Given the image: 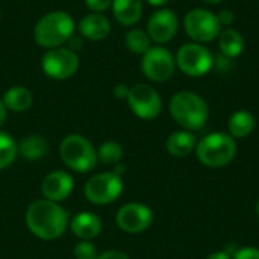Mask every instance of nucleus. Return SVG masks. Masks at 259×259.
Segmentation results:
<instances>
[{"label": "nucleus", "mask_w": 259, "mask_h": 259, "mask_svg": "<svg viewBox=\"0 0 259 259\" xmlns=\"http://www.w3.org/2000/svg\"><path fill=\"white\" fill-rule=\"evenodd\" d=\"M179 20L171 9L162 8L155 11L147 21V33L158 46L168 42L178 32Z\"/></svg>", "instance_id": "nucleus-13"}, {"label": "nucleus", "mask_w": 259, "mask_h": 259, "mask_svg": "<svg viewBox=\"0 0 259 259\" xmlns=\"http://www.w3.org/2000/svg\"><path fill=\"white\" fill-rule=\"evenodd\" d=\"M18 155H21L27 161H38L47 152V141L41 135H27L18 144Z\"/></svg>", "instance_id": "nucleus-22"}, {"label": "nucleus", "mask_w": 259, "mask_h": 259, "mask_svg": "<svg viewBox=\"0 0 259 259\" xmlns=\"http://www.w3.org/2000/svg\"><path fill=\"white\" fill-rule=\"evenodd\" d=\"M73 255L76 259H97V250L96 246L91 241L87 240H80L74 249H73Z\"/></svg>", "instance_id": "nucleus-26"}, {"label": "nucleus", "mask_w": 259, "mask_h": 259, "mask_svg": "<svg viewBox=\"0 0 259 259\" xmlns=\"http://www.w3.org/2000/svg\"><path fill=\"white\" fill-rule=\"evenodd\" d=\"M176 67L187 76L200 77L209 73L214 65V56L199 42L184 44L176 53Z\"/></svg>", "instance_id": "nucleus-8"}, {"label": "nucleus", "mask_w": 259, "mask_h": 259, "mask_svg": "<svg viewBox=\"0 0 259 259\" xmlns=\"http://www.w3.org/2000/svg\"><path fill=\"white\" fill-rule=\"evenodd\" d=\"M68 225H70L71 232L79 240L91 241L96 237H99L102 232V220L99 215L93 212H79L71 219Z\"/></svg>", "instance_id": "nucleus-16"}, {"label": "nucleus", "mask_w": 259, "mask_h": 259, "mask_svg": "<svg viewBox=\"0 0 259 259\" xmlns=\"http://www.w3.org/2000/svg\"><path fill=\"white\" fill-rule=\"evenodd\" d=\"M232 259H259V249L256 247H241L235 250Z\"/></svg>", "instance_id": "nucleus-28"}, {"label": "nucleus", "mask_w": 259, "mask_h": 259, "mask_svg": "<svg viewBox=\"0 0 259 259\" xmlns=\"http://www.w3.org/2000/svg\"><path fill=\"white\" fill-rule=\"evenodd\" d=\"M83 2L91 12H97V14H103L112 5V0H83Z\"/></svg>", "instance_id": "nucleus-27"}, {"label": "nucleus", "mask_w": 259, "mask_h": 259, "mask_svg": "<svg viewBox=\"0 0 259 259\" xmlns=\"http://www.w3.org/2000/svg\"><path fill=\"white\" fill-rule=\"evenodd\" d=\"M196 156L202 165L209 168H222L237 156V141L229 134L212 132L205 135L196 146Z\"/></svg>", "instance_id": "nucleus-4"}, {"label": "nucleus", "mask_w": 259, "mask_h": 259, "mask_svg": "<svg viewBox=\"0 0 259 259\" xmlns=\"http://www.w3.org/2000/svg\"><path fill=\"white\" fill-rule=\"evenodd\" d=\"M202 2H205V3H208V5H217V3H220V2H223V0H202Z\"/></svg>", "instance_id": "nucleus-36"}, {"label": "nucleus", "mask_w": 259, "mask_h": 259, "mask_svg": "<svg viewBox=\"0 0 259 259\" xmlns=\"http://www.w3.org/2000/svg\"><path fill=\"white\" fill-rule=\"evenodd\" d=\"M219 15V20H220V23H222V26H229V24H232L234 23V20H235V15H234V12L231 11V9H223L220 14H217Z\"/></svg>", "instance_id": "nucleus-29"}, {"label": "nucleus", "mask_w": 259, "mask_h": 259, "mask_svg": "<svg viewBox=\"0 0 259 259\" xmlns=\"http://www.w3.org/2000/svg\"><path fill=\"white\" fill-rule=\"evenodd\" d=\"M255 211H256V215L259 217V199H258V202H256V208H255Z\"/></svg>", "instance_id": "nucleus-37"}, {"label": "nucleus", "mask_w": 259, "mask_h": 259, "mask_svg": "<svg viewBox=\"0 0 259 259\" xmlns=\"http://www.w3.org/2000/svg\"><path fill=\"white\" fill-rule=\"evenodd\" d=\"M67 42H68V49H71L73 52H77V50L82 47V36H80V35L77 36V35L73 33L71 38H70Z\"/></svg>", "instance_id": "nucleus-32"}, {"label": "nucleus", "mask_w": 259, "mask_h": 259, "mask_svg": "<svg viewBox=\"0 0 259 259\" xmlns=\"http://www.w3.org/2000/svg\"><path fill=\"white\" fill-rule=\"evenodd\" d=\"M97 158L105 165H117L123 158V147L117 141H105L97 150Z\"/></svg>", "instance_id": "nucleus-25"}, {"label": "nucleus", "mask_w": 259, "mask_h": 259, "mask_svg": "<svg viewBox=\"0 0 259 259\" xmlns=\"http://www.w3.org/2000/svg\"><path fill=\"white\" fill-rule=\"evenodd\" d=\"M171 118L187 131L202 129L209 118V108L206 102L193 91H179L170 100Z\"/></svg>", "instance_id": "nucleus-2"}, {"label": "nucleus", "mask_w": 259, "mask_h": 259, "mask_svg": "<svg viewBox=\"0 0 259 259\" xmlns=\"http://www.w3.org/2000/svg\"><path fill=\"white\" fill-rule=\"evenodd\" d=\"M126 100L131 111L141 120H153L162 109L159 93L149 83H137L131 87Z\"/></svg>", "instance_id": "nucleus-11"}, {"label": "nucleus", "mask_w": 259, "mask_h": 259, "mask_svg": "<svg viewBox=\"0 0 259 259\" xmlns=\"http://www.w3.org/2000/svg\"><path fill=\"white\" fill-rule=\"evenodd\" d=\"M129 88H131V87H127V85H124V83H118V85H115V88H114V96H115L117 99H127Z\"/></svg>", "instance_id": "nucleus-31"}, {"label": "nucleus", "mask_w": 259, "mask_h": 259, "mask_svg": "<svg viewBox=\"0 0 259 259\" xmlns=\"http://www.w3.org/2000/svg\"><path fill=\"white\" fill-rule=\"evenodd\" d=\"M167 2H168V0H147V3H149V5H152V6H156V8H159V6H164Z\"/></svg>", "instance_id": "nucleus-35"}, {"label": "nucleus", "mask_w": 259, "mask_h": 259, "mask_svg": "<svg viewBox=\"0 0 259 259\" xmlns=\"http://www.w3.org/2000/svg\"><path fill=\"white\" fill-rule=\"evenodd\" d=\"M41 68L47 77L55 80H65L71 77L79 68L77 53L62 46L49 49L41 59Z\"/></svg>", "instance_id": "nucleus-9"}, {"label": "nucleus", "mask_w": 259, "mask_h": 259, "mask_svg": "<svg viewBox=\"0 0 259 259\" xmlns=\"http://www.w3.org/2000/svg\"><path fill=\"white\" fill-rule=\"evenodd\" d=\"M17 155H18V146L15 140L9 134L0 131V170L9 167L15 161Z\"/></svg>", "instance_id": "nucleus-24"}, {"label": "nucleus", "mask_w": 259, "mask_h": 259, "mask_svg": "<svg viewBox=\"0 0 259 259\" xmlns=\"http://www.w3.org/2000/svg\"><path fill=\"white\" fill-rule=\"evenodd\" d=\"M255 117L252 112L241 109V111H235L228 121V129H229V135L235 140H241L249 137L253 129H255Z\"/></svg>", "instance_id": "nucleus-20"}, {"label": "nucleus", "mask_w": 259, "mask_h": 259, "mask_svg": "<svg viewBox=\"0 0 259 259\" xmlns=\"http://www.w3.org/2000/svg\"><path fill=\"white\" fill-rule=\"evenodd\" d=\"M112 14L121 26H135L143 15L141 0H112Z\"/></svg>", "instance_id": "nucleus-18"}, {"label": "nucleus", "mask_w": 259, "mask_h": 259, "mask_svg": "<svg viewBox=\"0 0 259 259\" xmlns=\"http://www.w3.org/2000/svg\"><path fill=\"white\" fill-rule=\"evenodd\" d=\"M6 112H8V109L5 108V105H3V102H2V99H0V126L5 123V120H6Z\"/></svg>", "instance_id": "nucleus-34"}, {"label": "nucleus", "mask_w": 259, "mask_h": 259, "mask_svg": "<svg viewBox=\"0 0 259 259\" xmlns=\"http://www.w3.org/2000/svg\"><path fill=\"white\" fill-rule=\"evenodd\" d=\"M2 102L8 111L24 112L32 106L33 97H32V93L26 87L15 85V87H11L9 90H6V93L2 97Z\"/></svg>", "instance_id": "nucleus-19"}, {"label": "nucleus", "mask_w": 259, "mask_h": 259, "mask_svg": "<svg viewBox=\"0 0 259 259\" xmlns=\"http://www.w3.org/2000/svg\"><path fill=\"white\" fill-rule=\"evenodd\" d=\"M68 223L67 211L59 203L47 199L30 203L26 211L27 229L44 241H53L62 237Z\"/></svg>", "instance_id": "nucleus-1"}, {"label": "nucleus", "mask_w": 259, "mask_h": 259, "mask_svg": "<svg viewBox=\"0 0 259 259\" xmlns=\"http://www.w3.org/2000/svg\"><path fill=\"white\" fill-rule=\"evenodd\" d=\"M77 29L82 38L90 41H102L106 39L111 33V21L103 14L90 12L88 15L82 17Z\"/></svg>", "instance_id": "nucleus-15"}, {"label": "nucleus", "mask_w": 259, "mask_h": 259, "mask_svg": "<svg viewBox=\"0 0 259 259\" xmlns=\"http://www.w3.org/2000/svg\"><path fill=\"white\" fill-rule=\"evenodd\" d=\"M85 197L93 205H109L123 193V179L112 171H103L88 179L85 185Z\"/></svg>", "instance_id": "nucleus-7"}, {"label": "nucleus", "mask_w": 259, "mask_h": 259, "mask_svg": "<svg viewBox=\"0 0 259 259\" xmlns=\"http://www.w3.org/2000/svg\"><path fill=\"white\" fill-rule=\"evenodd\" d=\"M219 47L222 55L228 59L237 58L244 50V36L237 29L228 27L219 35Z\"/></svg>", "instance_id": "nucleus-21"}, {"label": "nucleus", "mask_w": 259, "mask_h": 259, "mask_svg": "<svg viewBox=\"0 0 259 259\" xmlns=\"http://www.w3.org/2000/svg\"><path fill=\"white\" fill-rule=\"evenodd\" d=\"M115 223L126 234H141L152 226L153 212L144 203H126L117 211Z\"/></svg>", "instance_id": "nucleus-12"}, {"label": "nucleus", "mask_w": 259, "mask_h": 259, "mask_svg": "<svg viewBox=\"0 0 259 259\" xmlns=\"http://www.w3.org/2000/svg\"><path fill=\"white\" fill-rule=\"evenodd\" d=\"M97 259H131L124 252L120 250H106L103 253H100Z\"/></svg>", "instance_id": "nucleus-30"}, {"label": "nucleus", "mask_w": 259, "mask_h": 259, "mask_svg": "<svg viewBox=\"0 0 259 259\" xmlns=\"http://www.w3.org/2000/svg\"><path fill=\"white\" fill-rule=\"evenodd\" d=\"M0 17H2V8H0Z\"/></svg>", "instance_id": "nucleus-38"}, {"label": "nucleus", "mask_w": 259, "mask_h": 259, "mask_svg": "<svg viewBox=\"0 0 259 259\" xmlns=\"http://www.w3.org/2000/svg\"><path fill=\"white\" fill-rule=\"evenodd\" d=\"M184 27L194 42H209L215 39L223 30L219 15L205 8L191 9L184 18Z\"/></svg>", "instance_id": "nucleus-6"}, {"label": "nucleus", "mask_w": 259, "mask_h": 259, "mask_svg": "<svg viewBox=\"0 0 259 259\" xmlns=\"http://www.w3.org/2000/svg\"><path fill=\"white\" fill-rule=\"evenodd\" d=\"M59 156L62 162L73 171L87 173L97 165V150L94 146L82 135L71 134L67 135L59 144Z\"/></svg>", "instance_id": "nucleus-5"}, {"label": "nucleus", "mask_w": 259, "mask_h": 259, "mask_svg": "<svg viewBox=\"0 0 259 259\" xmlns=\"http://www.w3.org/2000/svg\"><path fill=\"white\" fill-rule=\"evenodd\" d=\"M176 70V59L162 46L150 47L141 58V71L152 82L168 80Z\"/></svg>", "instance_id": "nucleus-10"}, {"label": "nucleus", "mask_w": 259, "mask_h": 259, "mask_svg": "<svg viewBox=\"0 0 259 259\" xmlns=\"http://www.w3.org/2000/svg\"><path fill=\"white\" fill-rule=\"evenodd\" d=\"M196 146H197L196 135L191 131H187V129L175 131L173 134L168 135L167 143H165L167 152L171 156H176V158L188 156L190 153H193L196 150Z\"/></svg>", "instance_id": "nucleus-17"}, {"label": "nucleus", "mask_w": 259, "mask_h": 259, "mask_svg": "<svg viewBox=\"0 0 259 259\" xmlns=\"http://www.w3.org/2000/svg\"><path fill=\"white\" fill-rule=\"evenodd\" d=\"M74 188V181L70 173L64 170L50 171L41 182V193L44 199L52 202H62L65 200Z\"/></svg>", "instance_id": "nucleus-14"}, {"label": "nucleus", "mask_w": 259, "mask_h": 259, "mask_svg": "<svg viewBox=\"0 0 259 259\" xmlns=\"http://www.w3.org/2000/svg\"><path fill=\"white\" fill-rule=\"evenodd\" d=\"M206 259H232V255L228 250H219V252L211 253Z\"/></svg>", "instance_id": "nucleus-33"}, {"label": "nucleus", "mask_w": 259, "mask_h": 259, "mask_svg": "<svg viewBox=\"0 0 259 259\" xmlns=\"http://www.w3.org/2000/svg\"><path fill=\"white\" fill-rule=\"evenodd\" d=\"M124 44H126V47H127L129 52L143 56L152 47V39H150V36H149V33L146 30L138 29V27H134V29H131L126 33Z\"/></svg>", "instance_id": "nucleus-23"}, {"label": "nucleus", "mask_w": 259, "mask_h": 259, "mask_svg": "<svg viewBox=\"0 0 259 259\" xmlns=\"http://www.w3.org/2000/svg\"><path fill=\"white\" fill-rule=\"evenodd\" d=\"M74 20L65 11H52L42 15L33 27V39L44 49L61 47L74 33Z\"/></svg>", "instance_id": "nucleus-3"}]
</instances>
